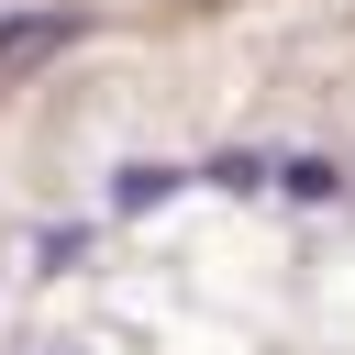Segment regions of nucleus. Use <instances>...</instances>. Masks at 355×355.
<instances>
[{
	"instance_id": "f257e3e1",
	"label": "nucleus",
	"mask_w": 355,
	"mask_h": 355,
	"mask_svg": "<svg viewBox=\"0 0 355 355\" xmlns=\"http://www.w3.org/2000/svg\"><path fill=\"white\" fill-rule=\"evenodd\" d=\"M89 22L67 11V0H44V11H11L0 22V67H22V55H55V44H78Z\"/></svg>"
},
{
	"instance_id": "f03ea898",
	"label": "nucleus",
	"mask_w": 355,
	"mask_h": 355,
	"mask_svg": "<svg viewBox=\"0 0 355 355\" xmlns=\"http://www.w3.org/2000/svg\"><path fill=\"white\" fill-rule=\"evenodd\" d=\"M189 189V166H166V155H122L111 166V211H166Z\"/></svg>"
},
{
	"instance_id": "7ed1b4c3",
	"label": "nucleus",
	"mask_w": 355,
	"mask_h": 355,
	"mask_svg": "<svg viewBox=\"0 0 355 355\" xmlns=\"http://www.w3.org/2000/svg\"><path fill=\"white\" fill-rule=\"evenodd\" d=\"M266 189H288V200H311V211H344V200H355V178H344L333 155H288Z\"/></svg>"
},
{
	"instance_id": "20e7f679",
	"label": "nucleus",
	"mask_w": 355,
	"mask_h": 355,
	"mask_svg": "<svg viewBox=\"0 0 355 355\" xmlns=\"http://www.w3.org/2000/svg\"><path fill=\"white\" fill-rule=\"evenodd\" d=\"M266 178H277V155H255V144H233V155L189 166V189H233V200H244V189H266Z\"/></svg>"
},
{
	"instance_id": "39448f33",
	"label": "nucleus",
	"mask_w": 355,
	"mask_h": 355,
	"mask_svg": "<svg viewBox=\"0 0 355 355\" xmlns=\"http://www.w3.org/2000/svg\"><path fill=\"white\" fill-rule=\"evenodd\" d=\"M78 255H89V222H44L33 233V266H78Z\"/></svg>"
}]
</instances>
